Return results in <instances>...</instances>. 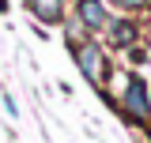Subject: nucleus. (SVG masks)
Listing matches in <instances>:
<instances>
[{"label":"nucleus","instance_id":"39448f33","mask_svg":"<svg viewBox=\"0 0 151 143\" xmlns=\"http://www.w3.org/2000/svg\"><path fill=\"white\" fill-rule=\"evenodd\" d=\"M38 23H64V0H27Z\"/></svg>","mask_w":151,"mask_h":143},{"label":"nucleus","instance_id":"20e7f679","mask_svg":"<svg viewBox=\"0 0 151 143\" xmlns=\"http://www.w3.org/2000/svg\"><path fill=\"white\" fill-rule=\"evenodd\" d=\"M102 34L110 41V49H117V53H121V49H136V41H140V23H136V19H125V15L121 19L110 15V23H106Z\"/></svg>","mask_w":151,"mask_h":143},{"label":"nucleus","instance_id":"0eeeda50","mask_svg":"<svg viewBox=\"0 0 151 143\" xmlns=\"http://www.w3.org/2000/svg\"><path fill=\"white\" fill-rule=\"evenodd\" d=\"M4 106H8V113H12V117H19V109H15V98H12V94H4Z\"/></svg>","mask_w":151,"mask_h":143},{"label":"nucleus","instance_id":"423d86ee","mask_svg":"<svg viewBox=\"0 0 151 143\" xmlns=\"http://www.w3.org/2000/svg\"><path fill=\"white\" fill-rule=\"evenodd\" d=\"M151 0H113V8H121V11H140V8H147Z\"/></svg>","mask_w":151,"mask_h":143},{"label":"nucleus","instance_id":"f257e3e1","mask_svg":"<svg viewBox=\"0 0 151 143\" xmlns=\"http://www.w3.org/2000/svg\"><path fill=\"white\" fill-rule=\"evenodd\" d=\"M72 56H76V64H79L83 79H87L91 87H98V90L106 87V79H110V60H106V49H102L94 38L72 45Z\"/></svg>","mask_w":151,"mask_h":143},{"label":"nucleus","instance_id":"f03ea898","mask_svg":"<svg viewBox=\"0 0 151 143\" xmlns=\"http://www.w3.org/2000/svg\"><path fill=\"white\" fill-rule=\"evenodd\" d=\"M121 113L129 124H151V94L140 75H125V90H121Z\"/></svg>","mask_w":151,"mask_h":143},{"label":"nucleus","instance_id":"6e6552de","mask_svg":"<svg viewBox=\"0 0 151 143\" xmlns=\"http://www.w3.org/2000/svg\"><path fill=\"white\" fill-rule=\"evenodd\" d=\"M0 11H8V0H0Z\"/></svg>","mask_w":151,"mask_h":143},{"label":"nucleus","instance_id":"7ed1b4c3","mask_svg":"<svg viewBox=\"0 0 151 143\" xmlns=\"http://www.w3.org/2000/svg\"><path fill=\"white\" fill-rule=\"evenodd\" d=\"M72 19L87 34H102L106 23H110V8H106V0H76V15Z\"/></svg>","mask_w":151,"mask_h":143}]
</instances>
